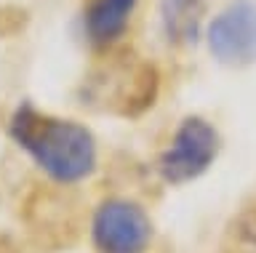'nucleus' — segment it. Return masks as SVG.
<instances>
[{
    "label": "nucleus",
    "instance_id": "0eeeda50",
    "mask_svg": "<svg viewBox=\"0 0 256 253\" xmlns=\"http://www.w3.org/2000/svg\"><path fill=\"white\" fill-rule=\"evenodd\" d=\"M206 13V0H160V21L171 43H195Z\"/></svg>",
    "mask_w": 256,
    "mask_h": 253
},
{
    "label": "nucleus",
    "instance_id": "f257e3e1",
    "mask_svg": "<svg viewBox=\"0 0 256 253\" xmlns=\"http://www.w3.org/2000/svg\"><path fill=\"white\" fill-rule=\"evenodd\" d=\"M11 139L59 184L91 176L96 168V139L75 120L46 115L22 101L8 120Z\"/></svg>",
    "mask_w": 256,
    "mask_h": 253
},
{
    "label": "nucleus",
    "instance_id": "20e7f679",
    "mask_svg": "<svg viewBox=\"0 0 256 253\" xmlns=\"http://www.w3.org/2000/svg\"><path fill=\"white\" fill-rule=\"evenodd\" d=\"M208 51L224 67H248L256 61V0H230L206 32Z\"/></svg>",
    "mask_w": 256,
    "mask_h": 253
},
{
    "label": "nucleus",
    "instance_id": "7ed1b4c3",
    "mask_svg": "<svg viewBox=\"0 0 256 253\" xmlns=\"http://www.w3.org/2000/svg\"><path fill=\"white\" fill-rule=\"evenodd\" d=\"M91 240L99 253H144L152 243V221L139 203L112 197L94 211Z\"/></svg>",
    "mask_w": 256,
    "mask_h": 253
},
{
    "label": "nucleus",
    "instance_id": "423d86ee",
    "mask_svg": "<svg viewBox=\"0 0 256 253\" xmlns=\"http://www.w3.org/2000/svg\"><path fill=\"white\" fill-rule=\"evenodd\" d=\"M139 0H94L86 11V32L96 45H110L126 32Z\"/></svg>",
    "mask_w": 256,
    "mask_h": 253
},
{
    "label": "nucleus",
    "instance_id": "f03ea898",
    "mask_svg": "<svg viewBox=\"0 0 256 253\" xmlns=\"http://www.w3.org/2000/svg\"><path fill=\"white\" fill-rule=\"evenodd\" d=\"M219 131L206 117H184L176 128L171 144L158 157V173L166 184H187L211 168L219 155Z\"/></svg>",
    "mask_w": 256,
    "mask_h": 253
},
{
    "label": "nucleus",
    "instance_id": "39448f33",
    "mask_svg": "<svg viewBox=\"0 0 256 253\" xmlns=\"http://www.w3.org/2000/svg\"><path fill=\"white\" fill-rule=\"evenodd\" d=\"M158 69L147 61H134V64H112L102 72V77L91 80V96L104 101V107L115 109L118 115H139L158 96Z\"/></svg>",
    "mask_w": 256,
    "mask_h": 253
},
{
    "label": "nucleus",
    "instance_id": "6e6552de",
    "mask_svg": "<svg viewBox=\"0 0 256 253\" xmlns=\"http://www.w3.org/2000/svg\"><path fill=\"white\" fill-rule=\"evenodd\" d=\"M238 235L243 237L246 243L256 245V208L240 216V221H238Z\"/></svg>",
    "mask_w": 256,
    "mask_h": 253
}]
</instances>
